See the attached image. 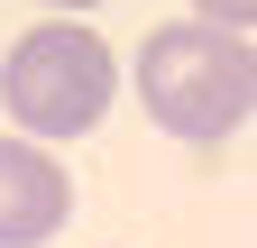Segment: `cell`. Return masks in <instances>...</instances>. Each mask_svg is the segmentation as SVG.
I'll use <instances>...</instances> for the list:
<instances>
[{
    "label": "cell",
    "instance_id": "cell-1",
    "mask_svg": "<svg viewBox=\"0 0 257 248\" xmlns=\"http://www.w3.org/2000/svg\"><path fill=\"white\" fill-rule=\"evenodd\" d=\"M138 101L166 138H230L239 119L257 110V46L248 28H220V19H175V28H147L138 46Z\"/></svg>",
    "mask_w": 257,
    "mask_h": 248
},
{
    "label": "cell",
    "instance_id": "cell-2",
    "mask_svg": "<svg viewBox=\"0 0 257 248\" xmlns=\"http://www.w3.org/2000/svg\"><path fill=\"white\" fill-rule=\"evenodd\" d=\"M110 101H119V65L92 28H74V10H55L46 28H28L0 55V110L28 138H92L110 119Z\"/></svg>",
    "mask_w": 257,
    "mask_h": 248
},
{
    "label": "cell",
    "instance_id": "cell-3",
    "mask_svg": "<svg viewBox=\"0 0 257 248\" xmlns=\"http://www.w3.org/2000/svg\"><path fill=\"white\" fill-rule=\"evenodd\" d=\"M74 221V175L46 157V138H0V248H46Z\"/></svg>",
    "mask_w": 257,
    "mask_h": 248
},
{
    "label": "cell",
    "instance_id": "cell-4",
    "mask_svg": "<svg viewBox=\"0 0 257 248\" xmlns=\"http://www.w3.org/2000/svg\"><path fill=\"white\" fill-rule=\"evenodd\" d=\"M193 19H220V28H257V0H193Z\"/></svg>",
    "mask_w": 257,
    "mask_h": 248
},
{
    "label": "cell",
    "instance_id": "cell-5",
    "mask_svg": "<svg viewBox=\"0 0 257 248\" xmlns=\"http://www.w3.org/2000/svg\"><path fill=\"white\" fill-rule=\"evenodd\" d=\"M46 10H74V19H83V10H101V0H46Z\"/></svg>",
    "mask_w": 257,
    "mask_h": 248
}]
</instances>
